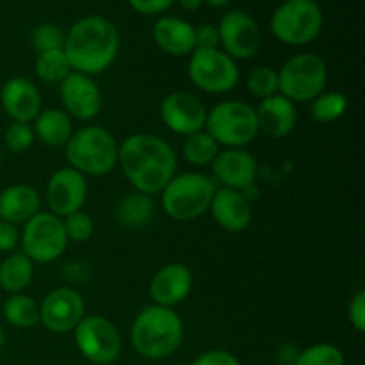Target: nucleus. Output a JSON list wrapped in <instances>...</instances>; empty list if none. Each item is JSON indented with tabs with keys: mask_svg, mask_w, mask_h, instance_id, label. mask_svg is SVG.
<instances>
[{
	"mask_svg": "<svg viewBox=\"0 0 365 365\" xmlns=\"http://www.w3.org/2000/svg\"><path fill=\"white\" fill-rule=\"evenodd\" d=\"M118 164L132 187L143 195H160L177 175V153L155 134H132L118 150Z\"/></svg>",
	"mask_w": 365,
	"mask_h": 365,
	"instance_id": "obj_1",
	"label": "nucleus"
},
{
	"mask_svg": "<svg viewBox=\"0 0 365 365\" xmlns=\"http://www.w3.org/2000/svg\"><path fill=\"white\" fill-rule=\"evenodd\" d=\"M64 53L71 70L93 77L106 71L120 52V32L107 18L91 14L75 21L64 36Z\"/></svg>",
	"mask_w": 365,
	"mask_h": 365,
	"instance_id": "obj_2",
	"label": "nucleus"
},
{
	"mask_svg": "<svg viewBox=\"0 0 365 365\" xmlns=\"http://www.w3.org/2000/svg\"><path fill=\"white\" fill-rule=\"evenodd\" d=\"M182 341H184V323L180 316L168 307H145L132 323V348L143 359H168L180 348Z\"/></svg>",
	"mask_w": 365,
	"mask_h": 365,
	"instance_id": "obj_3",
	"label": "nucleus"
},
{
	"mask_svg": "<svg viewBox=\"0 0 365 365\" xmlns=\"http://www.w3.org/2000/svg\"><path fill=\"white\" fill-rule=\"evenodd\" d=\"M66 159L70 168L89 177H103L110 173L118 164L116 138L107 128L89 125L75 130L66 143Z\"/></svg>",
	"mask_w": 365,
	"mask_h": 365,
	"instance_id": "obj_4",
	"label": "nucleus"
},
{
	"mask_svg": "<svg viewBox=\"0 0 365 365\" xmlns=\"http://www.w3.org/2000/svg\"><path fill=\"white\" fill-rule=\"evenodd\" d=\"M216 189V180L203 173L175 175L160 191V205L175 221L198 220L209 210Z\"/></svg>",
	"mask_w": 365,
	"mask_h": 365,
	"instance_id": "obj_5",
	"label": "nucleus"
},
{
	"mask_svg": "<svg viewBox=\"0 0 365 365\" xmlns=\"http://www.w3.org/2000/svg\"><path fill=\"white\" fill-rule=\"evenodd\" d=\"M205 130L225 148H245L259 135L255 107L242 100H223L207 113Z\"/></svg>",
	"mask_w": 365,
	"mask_h": 365,
	"instance_id": "obj_6",
	"label": "nucleus"
},
{
	"mask_svg": "<svg viewBox=\"0 0 365 365\" xmlns=\"http://www.w3.org/2000/svg\"><path fill=\"white\" fill-rule=\"evenodd\" d=\"M327 82V63L316 53H298L278 71V93L292 103L312 102L324 93Z\"/></svg>",
	"mask_w": 365,
	"mask_h": 365,
	"instance_id": "obj_7",
	"label": "nucleus"
},
{
	"mask_svg": "<svg viewBox=\"0 0 365 365\" xmlns=\"http://www.w3.org/2000/svg\"><path fill=\"white\" fill-rule=\"evenodd\" d=\"M323 29V11L314 0H289L271 16L274 38L285 45H309Z\"/></svg>",
	"mask_w": 365,
	"mask_h": 365,
	"instance_id": "obj_8",
	"label": "nucleus"
},
{
	"mask_svg": "<svg viewBox=\"0 0 365 365\" xmlns=\"http://www.w3.org/2000/svg\"><path fill=\"white\" fill-rule=\"evenodd\" d=\"M68 237L63 220L52 212H38L24 225L20 234V245L24 255L32 262L50 264L61 259L68 248Z\"/></svg>",
	"mask_w": 365,
	"mask_h": 365,
	"instance_id": "obj_9",
	"label": "nucleus"
},
{
	"mask_svg": "<svg viewBox=\"0 0 365 365\" xmlns=\"http://www.w3.org/2000/svg\"><path fill=\"white\" fill-rule=\"evenodd\" d=\"M192 84L210 95L232 91L239 82L237 63L221 48H196L187 64Z\"/></svg>",
	"mask_w": 365,
	"mask_h": 365,
	"instance_id": "obj_10",
	"label": "nucleus"
},
{
	"mask_svg": "<svg viewBox=\"0 0 365 365\" xmlns=\"http://www.w3.org/2000/svg\"><path fill=\"white\" fill-rule=\"evenodd\" d=\"M78 351L95 365H109L121 355V335L113 321L103 316H84L75 327Z\"/></svg>",
	"mask_w": 365,
	"mask_h": 365,
	"instance_id": "obj_11",
	"label": "nucleus"
},
{
	"mask_svg": "<svg viewBox=\"0 0 365 365\" xmlns=\"http://www.w3.org/2000/svg\"><path fill=\"white\" fill-rule=\"evenodd\" d=\"M220 46L234 61H245L255 56L262 43V34L255 18L245 11H230L221 18Z\"/></svg>",
	"mask_w": 365,
	"mask_h": 365,
	"instance_id": "obj_12",
	"label": "nucleus"
},
{
	"mask_svg": "<svg viewBox=\"0 0 365 365\" xmlns=\"http://www.w3.org/2000/svg\"><path fill=\"white\" fill-rule=\"evenodd\" d=\"M84 316V298L71 287L53 289L39 305V323L53 334L73 331Z\"/></svg>",
	"mask_w": 365,
	"mask_h": 365,
	"instance_id": "obj_13",
	"label": "nucleus"
},
{
	"mask_svg": "<svg viewBox=\"0 0 365 365\" xmlns=\"http://www.w3.org/2000/svg\"><path fill=\"white\" fill-rule=\"evenodd\" d=\"M207 107L200 98L187 91H173L166 95L160 102L159 114L163 123L173 134L191 135L205 130Z\"/></svg>",
	"mask_w": 365,
	"mask_h": 365,
	"instance_id": "obj_14",
	"label": "nucleus"
},
{
	"mask_svg": "<svg viewBox=\"0 0 365 365\" xmlns=\"http://www.w3.org/2000/svg\"><path fill=\"white\" fill-rule=\"evenodd\" d=\"M46 205L57 217H66L82 210L88 198V180L73 168H61L46 184Z\"/></svg>",
	"mask_w": 365,
	"mask_h": 365,
	"instance_id": "obj_15",
	"label": "nucleus"
},
{
	"mask_svg": "<svg viewBox=\"0 0 365 365\" xmlns=\"http://www.w3.org/2000/svg\"><path fill=\"white\" fill-rule=\"evenodd\" d=\"M59 95L70 118L89 121L102 109V91L89 75L71 71L59 84Z\"/></svg>",
	"mask_w": 365,
	"mask_h": 365,
	"instance_id": "obj_16",
	"label": "nucleus"
},
{
	"mask_svg": "<svg viewBox=\"0 0 365 365\" xmlns=\"http://www.w3.org/2000/svg\"><path fill=\"white\" fill-rule=\"evenodd\" d=\"M0 103L4 113L20 123H32L43 110V98L38 86L25 77H13L4 82Z\"/></svg>",
	"mask_w": 365,
	"mask_h": 365,
	"instance_id": "obj_17",
	"label": "nucleus"
},
{
	"mask_svg": "<svg viewBox=\"0 0 365 365\" xmlns=\"http://www.w3.org/2000/svg\"><path fill=\"white\" fill-rule=\"evenodd\" d=\"M191 269L180 262H171L160 267L150 282V298L153 305L173 309L184 302L192 289Z\"/></svg>",
	"mask_w": 365,
	"mask_h": 365,
	"instance_id": "obj_18",
	"label": "nucleus"
},
{
	"mask_svg": "<svg viewBox=\"0 0 365 365\" xmlns=\"http://www.w3.org/2000/svg\"><path fill=\"white\" fill-rule=\"evenodd\" d=\"M210 166L214 177L220 184H223V187L237 189V191L255 184L259 173L257 159L245 148H227L223 152L220 150Z\"/></svg>",
	"mask_w": 365,
	"mask_h": 365,
	"instance_id": "obj_19",
	"label": "nucleus"
},
{
	"mask_svg": "<svg viewBox=\"0 0 365 365\" xmlns=\"http://www.w3.org/2000/svg\"><path fill=\"white\" fill-rule=\"evenodd\" d=\"M214 221L223 230L239 234L252 223V202L237 189L217 187L209 207Z\"/></svg>",
	"mask_w": 365,
	"mask_h": 365,
	"instance_id": "obj_20",
	"label": "nucleus"
},
{
	"mask_svg": "<svg viewBox=\"0 0 365 365\" xmlns=\"http://www.w3.org/2000/svg\"><path fill=\"white\" fill-rule=\"evenodd\" d=\"M255 116L259 132L271 139H282L294 130L298 110H296V103L278 93L269 98L260 100L259 107L255 109Z\"/></svg>",
	"mask_w": 365,
	"mask_h": 365,
	"instance_id": "obj_21",
	"label": "nucleus"
},
{
	"mask_svg": "<svg viewBox=\"0 0 365 365\" xmlns=\"http://www.w3.org/2000/svg\"><path fill=\"white\" fill-rule=\"evenodd\" d=\"M41 196L32 185L13 184L0 192V220L14 225H25L39 212Z\"/></svg>",
	"mask_w": 365,
	"mask_h": 365,
	"instance_id": "obj_22",
	"label": "nucleus"
},
{
	"mask_svg": "<svg viewBox=\"0 0 365 365\" xmlns=\"http://www.w3.org/2000/svg\"><path fill=\"white\" fill-rule=\"evenodd\" d=\"M157 46L170 56H191L196 50L195 27L177 16H163L153 25Z\"/></svg>",
	"mask_w": 365,
	"mask_h": 365,
	"instance_id": "obj_23",
	"label": "nucleus"
},
{
	"mask_svg": "<svg viewBox=\"0 0 365 365\" xmlns=\"http://www.w3.org/2000/svg\"><path fill=\"white\" fill-rule=\"evenodd\" d=\"M34 134L43 145L61 148L66 146L73 135V123L71 118L63 109H43L34 120Z\"/></svg>",
	"mask_w": 365,
	"mask_h": 365,
	"instance_id": "obj_24",
	"label": "nucleus"
},
{
	"mask_svg": "<svg viewBox=\"0 0 365 365\" xmlns=\"http://www.w3.org/2000/svg\"><path fill=\"white\" fill-rule=\"evenodd\" d=\"M34 262L24 253H13L0 264V287L9 294H20L31 285Z\"/></svg>",
	"mask_w": 365,
	"mask_h": 365,
	"instance_id": "obj_25",
	"label": "nucleus"
},
{
	"mask_svg": "<svg viewBox=\"0 0 365 365\" xmlns=\"http://www.w3.org/2000/svg\"><path fill=\"white\" fill-rule=\"evenodd\" d=\"M152 196L143 195V192H132L125 196L116 207V221L127 228H138L148 223L150 217L153 216Z\"/></svg>",
	"mask_w": 365,
	"mask_h": 365,
	"instance_id": "obj_26",
	"label": "nucleus"
},
{
	"mask_svg": "<svg viewBox=\"0 0 365 365\" xmlns=\"http://www.w3.org/2000/svg\"><path fill=\"white\" fill-rule=\"evenodd\" d=\"M4 317L9 324L16 328H27L36 327L39 323V307L31 296L25 294H11L9 298L4 302L2 307Z\"/></svg>",
	"mask_w": 365,
	"mask_h": 365,
	"instance_id": "obj_27",
	"label": "nucleus"
},
{
	"mask_svg": "<svg viewBox=\"0 0 365 365\" xmlns=\"http://www.w3.org/2000/svg\"><path fill=\"white\" fill-rule=\"evenodd\" d=\"M185 160L192 166H209L214 163L216 155L220 153V145L214 141L212 135L207 130H200L185 138L184 146H182Z\"/></svg>",
	"mask_w": 365,
	"mask_h": 365,
	"instance_id": "obj_28",
	"label": "nucleus"
},
{
	"mask_svg": "<svg viewBox=\"0 0 365 365\" xmlns=\"http://www.w3.org/2000/svg\"><path fill=\"white\" fill-rule=\"evenodd\" d=\"M34 71L39 81L48 84H61L71 73V64L68 61L64 50H50V52L38 53L34 63Z\"/></svg>",
	"mask_w": 365,
	"mask_h": 365,
	"instance_id": "obj_29",
	"label": "nucleus"
},
{
	"mask_svg": "<svg viewBox=\"0 0 365 365\" xmlns=\"http://www.w3.org/2000/svg\"><path fill=\"white\" fill-rule=\"evenodd\" d=\"M346 109H348L346 95L339 91H328L321 93L317 98L312 100L310 114L317 123H331V121H337L339 118L344 116Z\"/></svg>",
	"mask_w": 365,
	"mask_h": 365,
	"instance_id": "obj_30",
	"label": "nucleus"
},
{
	"mask_svg": "<svg viewBox=\"0 0 365 365\" xmlns=\"http://www.w3.org/2000/svg\"><path fill=\"white\" fill-rule=\"evenodd\" d=\"M246 88L253 96L260 100L278 95V71L271 66H257L248 75Z\"/></svg>",
	"mask_w": 365,
	"mask_h": 365,
	"instance_id": "obj_31",
	"label": "nucleus"
},
{
	"mask_svg": "<svg viewBox=\"0 0 365 365\" xmlns=\"http://www.w3.org/2000/svg\"><path fill=\"white\" fill-rule=\"evenodd\" d=\"M294 365H344V355L334 344H314L298 353Z\"/></svg>",
	"mask_w": 365,
	"mask_h": 365,
	"instance_id": "obj_32",
	"label": "nucleus"
},
{
	"mask_svg": "<svg viewBox=\"0 0 365 365\" xmlns=\"http://www.w3.org/2000/svg\"><path fill=\"white\" fill-rule=\"evenodd\" d=\"M36 134L31 123H20V121H13L9 127L4 132V145L9 152L13 153H24L34 145Z\"/></svg>",
	"mask_w": 365,
	"mask_h": 365,
	"instance_id": "obj_33",
	"label": "nucleus"
},
{
	"mask_svg": "<svg viewBox=\"0 0 365 365\" xmlns=\"http://www.w3.org/2000/svg\"><path fill=\"white\" fill-rule=\"evenodd\" d=\"M63 227L68 241L71 242H86L95 234V221L88 212H82V210L63 217Z\"/></svg>",
	"mask_w": 365,
	"mask_h": 365,
	"instance_id": "obj_34",
	"label": "nucleus"
},
{
	"mask_svg": "<svg viewBox=\"0 0 365 365\" xmlns=\"http://www.w3.org/2000/svg\"><path fill=\"white\" fill-rule=\"evenodd\" d=\"M31 41L32 48L38 53L50 52V50H61L64 46V34L57 25L41 24L32 31Z\"/></svg>",
	"mask_w": 365,
	"mask_h": 365,
	"instance_id": "obj_35",
	"label": "nucleus"
},
{
	"mask_svg": "<svg viewBox=\"0 0 365 365\" xmlns=\"http://www.w3.org/2000/svg\"><path fill=\"white\" fill-rule=\"evenodd\" d=\"M349 323L355 328L359 334H364L365 331V291L360 289L355 296H353L351 303H349L348 309Z\"/></svg>",
	"mask_w": 365,
	"mask_h": 365,
	"instance_id": "obj_36",
	"label": "nucleus"
},
{
	"mask_svg": "<svg viewBox=\"0 0 365 365\" xmlns=\"http://www.w3.org/2000/svg\"><path fill=\"white\" fill-rule=\"evenodd\" d=\"M191 365H241V362L230 351H225V349H210V351L202 353L198 359H195V362Z\"/></svg>",
	"mask_w": 365,
	"mask_h": 365,
	"instance_id": "obj_37",
	"label": "nucleus"
},
{
	"mask_svg": "<svg viewBox=\"0 0 365 365\" xmlns=\"http://www.w3.org/2000/svg\"><path fill=\"white\" fill-rule=\"evenodd\" d=\"M196 48H220V31L212 24H202L195 29Z\"/></svg>",
	"mask_w": 365,
	"mask_h": 365,
	"instance_id": "obj_38",
	"label": "nucleus"
},
{
	"mask_svg": "<svg viewBox=\"0 0 365 365\" xmlns=\"http://www.w3.org/2000/svg\"><path fill=\"white\" fill-rule=\"evenodd\" d=\"M175 0H128L130 7L141 14H160L173 6Z\"/></svg>",
	"mask_w": 365,
	"mask_h": 365,
	"instance_id": "obj_39",
	"label": "nucleus"
},
{
	"mask_svg": "<svg viewBox=\"0 0 365 365\" xmlns=\"http://www.w3.org/2000/svg\"><path fill=\"white\" fill-rule=\"evenodd\" d=\"M20 245V232L14 225L0 220V252H13Z\"/></svg>",
	"mask_w": 365,
	"mask_h": 365,
	"instance_id": "obj_40",
	"label": "nucleus"
},
{
	"mask_svg": "<svg viewBox=\"0 0 365 365\" xmlns=\"http://www.w3.org/2000/svg\"><path fill=\"white\" fill-rule=\"evenodd\" d=\"M180 6L185 11H198L203 6V0H180Z\"/></svg>",
	"mask_w": 365,
	"mask_h": 365,
	"instance_id": "obj_41",
	"label": "nucleus"
},
{
	"mask_svg": "<svg viewBox=\"0 0 365 365\" xmlns=\"http://www.w3.org/2000/svg\"><path fill=\"white\" fill-rule=\"evenodd\" d=\"M203 2H207L210 7L217 9V7H223V6H227V4H230L232 0H203Z\"/></svg>",
	"mask_w": 365,
	"mask_h": 365,
	"instance_id": "obj_42",
	"label": "nucleus"
},
{
	"mask_svg": "<svg viewBox=\"0 0 365 365\" xmlns=\"http://www.w3.org/2000/svg\"><path fill=\"white\" fill-rule=\"evenodd\" d=\"M4 344H6V335H4L2 327H0V351L4 349Z\"/></svg>",
	"mask_w": 365,
	"mask_h": 365,
	"instance_id": "obj_43",
	"label": "nucleus"
},
{
	"mask_svg": "<svg viewBox=\"0 0 365 365\" xmlns=\"http://www.w3.org/2000/svg\"><path fill=\"white\" fill-rule=\"evenodd\" d=\"M0 164H2V152H0Z\"/></svg>",
	"mask_w": 365,
	"mask_h": 365,
	"instance_id": "obj_44",
	"label": "nucleus"
},
{
	"mask_svg": "<svg viewBox=\"0 0 365 365\" xmlns=\"http://www.w3.org/2000/svg\"><path fill=\"white\" fill-rule=\"evenodd\" d=\"M282 2H289V0H282Z\"/></svg>",
	"mask_w": 365,
	"mask_h": 365,
	"instance_id": "obj_45",
	"label": "nucleus"
},
{
	"mask_svg": "<svg viewBox=\"0 0 365 365\" xmlns=\"http://www.w3.org/2000/svg\"><path fill=\"white\" fill-rule=\"evenodd\" d=\"M314 2H316V0H314Z\"/></svg>",
	"mask_w": 365,
	"mask_h": 365,
	"instance_id": "obj_46",
	"label": "nucleus"
}]
</instances>
